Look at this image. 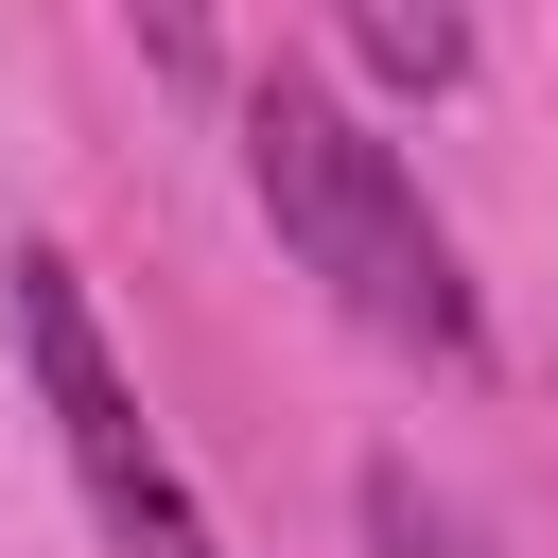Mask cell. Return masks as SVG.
I'll use <instances>...</instances> for the list:
<instances>
[{
    "label": "cell",
    "instance_id": "6da1fadb",
    "mask_svg": "<svg viewBox=\"0 0 558 558\" xmlns=\"http://www.w3.org/2000/svg\"><path fill=\"white\" fill-rule=\"evenodd\" d=\"M244 192H262V227L331 279V314H349V331H384V349H418V366H471V349H488L471 262H453V227H436L418 157H401L331 70H296V52H262V70H244Z\"/></svg>",
    "mask_w": 558,
    "mask_h": 558
},
{
    "label": "cell",
    "instance_id": "7a4b0ae2",
    "mask_svg": "<svg viewBox=\"0 0 558 558\" xmlns=\"http://www.w3.org/2000/svg\"><path fill=\"white\" fill-rule=\"evenodd\" d=\"M0 296H17V366H35V401H52V453H70L87 523H105V558H227V523L192 506L174 436L140 418V384H122V349H105L87 279H70V244H17Z\"/></svg>",
    "mask_w": 558,
    "mask_h": 558
},
{
    "label": "cell",
    "instance_id": "3957f363",
    "mask_svg": "<svg viewBox=\"0 0 558 558\" xmlns=\"http://www.w3.org/2000/svg\"><path fill=\"white\" fill-rule=\"evenodd\" d=\"M349 506H366V558H488V523H471L453 488H418L401 453H366V488H349Z\"/></svg>",
    "mask_w": 558,
    "mask_h": 558
},
{
    "label": "cell",
    "instance_id": "277c9868",
    "mask_svg": "<svg viewBox=\"0 0 558 558\" xmlns=\"http://www.w3.org/2000/svg\"><path fill=\"white\" fill-rule=\"evenodd\" d=\"M349 52H366L384 87H453V70H471V17H401V0H366Z\"/></svg>",
    "mask_w": 558,
    "mask_h": 558
}]
</instances>
